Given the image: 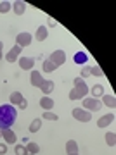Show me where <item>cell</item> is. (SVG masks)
<instances>
[{
  "label": "cell",
  "instance_id": "cell-1",
  "mask_svg": "<svg viewBox=\"0 0 116 155\" xmlns=\"http://www.w3.org/2000/svg\"><path fill=\"white\" fill-rule=\"evenodd\" d=\"M17 119V109L11 104L0 105V129H9Z\"/></svg>",
  "mask_w": 116,
  "mask_h": 155
},
{
  "label": "cell",
  "instance_id": "cell-2",
  "mask_svg": "<svg viewBox=\"0 0 116 155\" xmlns=\"http://www.w3.org/2000/svg\"><path fill=\"white\" fill-rule=\"evenodd\" d=\"M73 84H75V88L69 91V100H82L89 95V86L85 83V79L76 76L73 79Z\"/></svg>",
  "mask_w": 116,
  "mask_h": 155
},
{
  "label": "cell",
  "instance_id": "cell-3",
  "mask_svg": "<svg viewBox=\"0 0 116 155\" xmlns=\"http://www.w3.org/2000/svg\"><path fill=\"white\" fill-rule=\"evenodd\" d=\"M82 105L85 110L89 112H97L100 110V107H102V102H100L99 98H94V97H85L82 102Z\"/></svg>",
  "mask_w": 116,
  "mask_h": 155
},
{
  "label": "cell",
  "instance_id": "cell-4",
  "mask_svg": "<svg viewBox=\"0 0 116 155\" xmlns=\"http://www.w3.org/2000/svg\"><path fill=\"white\" fill-rule=\"evenodd\" d=\"M71 116L75 117L76 121H80V122H90V121H92V112L85 110V109H82V107L73 109V110H71Z\"/></svg>",
  "mask_w": 116,
  "mask_h": 155
},
{
  "label": "cell",
  "instance_id": "cell-5",
  "mask_svg": "<svg viewBox=\"0 0 116 155\" xmlns=\"http://www.w3.org/2000/svg\"><path fill=\"white\" fill-rule=\"evenodd\" d=\"M31 41H33V36L28 33V31L17 33V36H16V45H19L21 48H24V47H30V45H31Z\"/></svg>",
  "mask_w": 116,
  "mask_h": 155
},
{
  "label": "cell",
  "instance_id": "cell-6",
  "mask_svg": "<svg viewBox=\"0 0 116 155\" xmlns=\"http://www.w3.org/2000/svg\"><path fill=\"white\" fill-rule=\"evenodd\" d=\"M49 61L54 62L57 67L62 66V64L66 62V54H64V50H54V52L49 55Z\"/></svg>",
  "mask_w": 116,
  "mask_h": 155
},
{
  "label": "cell",
  "instance_id": "cell-7",
  "mask_svg": "<svg viewBox=\"0 0 116 155\" xmlns=\"http://www.w3.org/2000/svg\"><path fill=\"white\" fill-rule=\"evenodd\" d=\"M17 62H19V67L23 71H33L37 59H33V57H21V59H17Z\"/></svg>",
  "mask_w": 116,
  "mask_h": 155
},
{
  "label": "cell",
  "instance_id": "cell-8",
  "mask_svg": "<svg viewBox=\"0 0 116 155\" xmlns=\"http://www.w3.org/2000/svg\"><path fill=\"white\" fill-rule=\"evenodd\" d=\"M0 134H2V138H4L5 145H12V143H16V141H17L16 133L12 131L11 127H9V129H0Z\"/></svg>",
  "mask_w": 116,
  "mask_h": 155
},
{
  "label": "cell",
  "instance_id": "cell-9",
  "mask_svg": "<svg viewBox=\"0 0 116 155\" xmlns=\"http://www.w3.org/2000/svg\"><path fill=\"white\" fill-rule=\"evenodd\" d=\"M21 52H23V48L19 47V45L12 47V48L5 54V61H7V62H16L17 59H19V55H21Z\"/></svg>",
  "mask_w": 116,
  "mask_h": 155
},
{
  "label": "cell",
  "instance_id": "cell-10",
  "mask_svg": "<svg viewBox=\"0 0 116 155\" xmlns=\"http://www.w3.org/2000/svg\"><path fill=\"white\" fill-rule=\"evenodd\" d=\"M30 83L35 88H40V84L44 83V76L40 74V71H31V74H30Z\"/></svg>",
  "mask_w": 116,
  "mask_h": 155
},
{
  "label": "cell",
  "instance_id": "cell-11",
  "mask_svg": "<svg viewBox=\"0 0 116 155\" xmlns=\"http://www.w3.org/2000/svg\"><path fill=\"white\" fill-rule=\"evenodd\" d=\"M114 122V114H106V116H102L97 121V126L99 127H107V126H111Z\"/></svg>",
  "mask_w": 116,
  "mask_h": 155
},
{
  "label": "cell",
  "instance_id": "cell-12",
  "mask_svg": "<svg viewBox=\"0 0 116 155\" xmlns=\"http://www.w3.org/2000/svg\"><path fill=\"white\" fill-rule=\"evenodd\" d=\"M73 61H75V64H78V66H85V64L89 62V55L80 50V52H76V54L73 55Z\"/></svg>",
  "mask_w": 116,
  "mask_h": 155
},
{
  "label": "cell",
  "instance_id": "cell-13",
  "mask_svg": "<svg viewBox=\"0 0 116 155\" xmlns=\"http://www.w3.org/2000/svg\"><path fill=\"white\" fill-rule=\"evenodd\" d=\"M47 36H49L47 26H38V28H37V33H35V40H37V41H45Z\"/></svg>",
  "mask_w": 116,
  "mask_h": 155
},
{
  "label": "cell",
  "instance_id": "cell-14",
  "mask_svg": "<svg viewBox=\"0 0 116 155\" xmlns=\"http://www.w3.org/2000/svg\"><path fill=\"white\" fill-rule=\"evenodd\" d=\"M54 88H55V84H54V81H52V79H44V83L40 84V90L45 93V97H47L49 93H52V91H54Z\"/></svg>",
  "mask_w": 116,
  "mask_h": 155
},
{
  "label": "cell",
  "instance_id": "cell-15",
  "mask_svg": "<svg viewBox=\"0 0 116 155\" xmlns=\"http://www.w3.org/2000/svg\"><path fill=\"white\" fill-rule=\"evenodd\" d=\"M12 11H14V14H17V16L24 14V11H26V2H23V0H16V2L12 4Z\"/></svg>",
  "mask_w": 116,
  "mask_h": 155
},
{
  "label": "cell",
  "instance_id": "cell-16",
  "mask_svg": "<svg viewBox=\"0 0 116 155\" xmlns=\"http://www.w3.org/2000/svg\"><path fill=\"white\" fill-rule=\"evenodd\" d=\"M40 107L44 110H52L54 109V100L50 97H44V98H40Z\"/></svg>",
  "mask_w": 116,
  "mask_h": 155
},
{
  "label": "cell",
  "instance_id": "cell-17",
  "mask_svg": "<svg viewBox=\"0 0 116 155\" xmlns=\"http://www.w3.org/2000/svg\"><path fill=\"white\" fill-rule=\"evenodd\" d=\"M23 100H24V98H23V95L19 93V91H12L11 97H9V104L16 107V105H19V104H21Z\"/></svg>",
  "mask_w": 116,
  "mask_h": 155
},
{
  "label": "cell",
  "instance_id": "cell-18",
  "mask_svg": "<svg viewBox=\"0 0 116 155\" xmlns=\"http://www.w3.org/2000/svg\"><path fill=\"white\" fill-rule=\"evenodd\" d=\"M102 105H107L109 109H114L116 107L114 95H102Z\"/></svg>",
  "mask_w": 116,
  "mask_h": 155
},
{
  "label": "cell",
  "instance_id": "cell-19",
  "mask_svg": "<svg viewBox=\"0 0 116 155\" xmlns=\"http://www.w3.org/2000/svg\"><path fill=\"white\" fill-rule=\"evenodd\" d=\"M89 91L92 93V97H94V98H99V97H102V95H104V86H102V84H94L92 88H89Z\"/></svg>",
  "mask_w": 116,
  "mask_h": 155
},
{
  "label": "cell",
  "instance_id": "cell-20",
  "mask_svg": "<svg viewBox=\"0 0 116 155\" xmlns=\"http://www.w3.org/2000/svg\"><path fill=\"white\" fill-rule=\"evenodd\" d=\"M26 152H28V155H37L40 152V147L35 141H28L26 143Z\"/></svg>",
  "mask_w": 116,
  "mask_h": 155
},
{
  "label": "cell",
  "instance_id": "cell-21",
  "mask_svg": "<svg viewBox=\"0 0 116 155\" xmlns=\"http://www.w3.org/2000/svg\"><path fill=\"white\" fill-rule=\"evenodd\" d=\"M40 129H42V119L37 117V119H33L31 124H30V133H38Z\"/></svg>",
  "mask_w": 116,
  "mask_h": 155
},
{
  "label": "cell",
  "instance_id": "cell-22",
  "mask_svg": "<svg viewBox=\"0 0 116 155\" xmlns=\"http://www.w3.org/2000/svg\"><path fill=\"white\" fill-rule=\"evenodd\" d=\"M66 153H78V143L75 140H68L66 143Z\"/></svg>",
  "mask_w": 116,
  "mask_h": 155
},
{
  "label": "cell",
  "instance_id": "cell-23",
  "mask_svg": "<svg viewBox=\"0 0 116 155\" xmlns=\"http://www.w3.org/2000/svg\"><path fill=\"white\" fill-rule=\"evenodd\" d=\"M106 143L109 145L111 148L116 145V133L114 131H107V133H106Z\"/></svg>",
  "mask_w": 116,
  "mask_h": 155
},
{
  "label": "cell",
  "instance_id": "cell-24",
  "mask_svg": "<svg viewBox=\"0 0 116 155\" xmlns=\"http://www.w3.org/2000/svg\"><path fill=\"white\" fill-rule=\"evenodd\" d=\"M42 69H44V72H54L55 69H57V66L47 59V61H44V67H42Z\"/></svg>",
  "mask_w": 116,
  "mask_h": 155
},
{
  "label": "cell",
  "instance_id": "cell-25",
  "mask_svg": "<svg viewBox=\"0 0 116 155\" xmlns=\"http://www.w3.org/2000/svg\"><path fill=\"white\" fill-rule=\"evenodd\" d=\"M42 119H45V121H57L59 119V116L57 114H54V112H50V110H45L44 114H42Z\"/></svg>",
  "mask_w": 116,
  "mask_h": 155
},
{
  "label": "cell",
  "instance_id": "cell-26",
  "mask_svg": "<svg viewBox=\"0 0 116 155\" xmlns=\"http://www.w3.org/2000/svg\"><path fill=\"white\" fill-rule=\"evenodd\" d=\"M11 9H12V4H11V2H7V0L0 2V14H7Z\"/></svg>",
  "mask_w": 116,
  "mask_h": 155
},
{
  "label": "cell",
  "instance_id": "cell-27",
  "mask_svg": "<svg viewBox=\"0 0 116 155\" xmlns=\"http://www.w3.org/2000/svg\"><path fill=\"white\" fill-rule=\"evenodd\" d=\"M14 155H28L26 147H23V145H16V147H14Z\"/></svg>",
  "mask_w": 116,
  "mask_h": 155
},
{
  "label": "cell",
  "instance_id": "cell-28",
  "mask_svg": "<svg viewBox=\"0 0 116 155\" xmlns=\"http://www.w3.org/2000/svg\"><path fill=\"white\" fill-rule=\"evenodd\" d=\"M104 72H102V69H100L99 66H94L90 67V76H102Z\"/></svg>",
  "mask_w": 116,
  "mask_h": 155
},
{
  "label": "cell",
  "instance_id": "cell-29",
  "mask_svg": "<svg viewBox=\"0 0 116 155\" xmlns=\"http://www.w3.org/2000/svg\"><path fill=\"white\" fill-rule=\"evenodd\" d=\"M90 76V67L89 66H83V69H82V72H80V78H89Z\"/></svg>",
  "mask_w": 116,
  "mask_h": 155
},
{
  "label": "cell",
  "instance_id": "cell-30",
  "mask_svg": "<svg viewBox=\"0 0 116 155\" xmlns=\"http://www.w3.org/2000/svg\"><path fill=\"white\" fill-rule=\"evenodd\" d=\"M7 150H9V147H7L5 143H0V155H5Z\"/></svg>",
  "mask_w": 116,
  "mask_h": 155
},
{
  "label": "cell",
  "instance_id": "cell-31",
  "mask_svg": "<svg viewBox=\"0 0 116 155\" xmlns=\"http://www.w3.org/2000/svg\"><path fill=\"white\" fill-rule=\"evenodd\" d=\"M17 107H19V109H23V110H24V109H26V107H28V102H26V100H23V102H21V104H19V105H17Z\"/></svg>",
  "mask_w": 116,
  "mask_h": 155
},
{
  "label": "cell",
  "instance_id": "cell-32",
  "mask_svg": "<svg viewBox=\"0 0 116 155\" xmlns=\"http://www.w3.org/2000/svg\"><path fill=\"white\" fill-rule=\"evenodd\" d=\"M49 26H50V28L57 26V21H55V19H49Z\"/></svg>",
  "mask_w": 116,
  "mask_h": 155
},
{
  "label": "cell",
  "instance_id": "cell-33",
  "mask_svg": "<svg viewBox=\"0 0 116 155\" xmlns=\"http://www.w3.org/2000/svg\"><path fill=\"white\" fill-rule=\"evenodd\" d=\"M2 50H4V43L0 41V61H2V55H4V54H2Z\"/></svg>",
  "mask_w": 116,
  "mask_h": 155
},
{
  "label": "cell",
  "instance_id": "cell-34",
  "mask_svg": "<svg viewBox=\"0 0 116 155\" xmlns=\"http://www.w3.org/2000/svg\"><path fill=\"white\" fill-rule=\"evenodd\" d=\"M68 155H80V153H68Z\"/></svg>",
  "mask_w": 116,
  "mask_h": 155
},
{
  "label": "cell",
  "instance_id": "cell-35",
  "mask_svg": "<svg viewBox=\"0 0 116 155\" xmlns=\"http://www.w3.org/2000/svg\"><path fill=\"white\" fill-rule=\"evenodd\" d=\"M0 138H2V134H0Z\"/></svg>",
  "mask_w": 116,
  "mask_h": 155
}]
</instances>
